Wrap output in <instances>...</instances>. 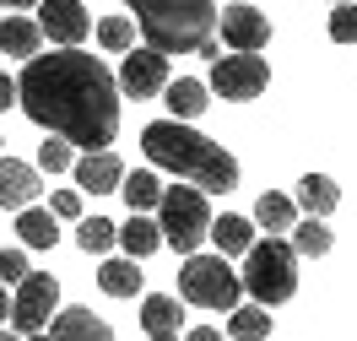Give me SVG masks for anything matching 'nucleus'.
Here are the masks:
<instances>
[{
  "instance_id": "nucleus-1",
  "label": "nucleus",
  "mask_w": 357,
  "mask_h": 341,
  "mask_svg": "<svg viewBox=\"0 0 357 341\" xmlns=\"http://www.w3.org/2000/svg\"><path fill=\"white\" fill-rule=\"evenodd\" d=\"M22 109L49 136H66L82 152H109L119 136V82L92 49H54L27 60L17 76Z\"/></svg>"
},
{
  "instance_id": "nucleus-2",
  "label": "nucleus",
  "mask_w": 357,
  "mask_h": 341,
  "mask_svg": "<svg viewBox=\"0 0 357 341\" xmlns=\"http://www.w3.org/2000/svg\"><path fill=\"white\" fill-rule=\"evenodd\" d=\"M141 152H146L152 168L195 184L206 195H227V190L238 184V158H233L227 146H217L211 136L190 130L184 119H157V125H146V130H141Z\"/></svg>"
},
{
  "instance_id": "nucleus-3",
  "label": "nucleus",
  "mask_w": 357,
  "mask_h": 341,
  "mask_svg": "<svg viewBox=\"0 0 357 341\" xmlns=\"http://www.w3.org/2000/svg\"><path fill=\"white\" fill-rule=\"evenodd\" d=\"M125 6L135 11L146 49L157 54H201L222 17L211 0H125Z\"/></svg>"
},
{
  "instance_id": "nucleus-4",
  "label": "nucleus",
  "mask_w": 357,
  "mask_h": 341,
  "mask_svg": "<svg viewBox=\"0 0 357 341\" xmlns=\"http://www.w3.org/2000/svg\"><path fill=\"white\" fill-rule=\"evenodd\" d=\"M244 293L260 309H276L298 293V250L287 238H255V250L244 255Z\"/></svg>"
},
{
  "instance_id": "nucleus-5",
  "label": "nucleus",
  "mask_w": 357,
  "mask_h": 341,
  "mask_svg": "<svg viewBox=\"0 0 357 341\" xmlns=\"http://www.w3.org/2000/svg\"><path fill=\"white\" fill-rule=\"evenodd\" d=\"M211 206H206V190L195 184H168L162 190V206H157V227H162V244L178 255H195L206 244V233H211Z\"/></svg>"
},
{
  "instance_id": "nucleus-6",
  "label": "nucleus",
  "mask_w": 357,
  "mask_h": 341,
  "mask_svg": "<svg viewBox=\"0 0 357 341\" xmlns=\"http://www.w3.org/2000/svg\"><path fill=\"white\" fill-rule=\"evenodd\" d=\"M178 293L184 303H195V309H238V298H244V276L227 266V255H184V266H178Z\"/></svg>"
},
{
  "instance_id": "nucleus-7",
  "label": "nucleus",
  "mask_w": 357,
  "mask_h": 341,
  "mask_svg": "<svg viewBox=\"0 0 357 341\" xmlns=\"http://www.w3.org/2000/svg\"><path fill=\"white\" fill-rule=\"evenodd\" d=\"M54 303H60V282L54 271H27L11 293V331L17 336H44L54 325Z\"/></svg>"
},
{
  "instance_id": "nucleus-8",
  "label": "nucleus",
  "mask_w": 357,
  "mask_h": 341,
  "mask_svg": "<svg viewBox=\"0 0 357 341\" xmlns=\"http://www.w3.org/2000/svg\"><path fill=\"white\" fill-rule=\"evenodd\" d=\"M271 82V66L266 54H227L211 66V92L227 98V103H249V98H260Z\"/></svg>"
},
{
  "instance_id": "nucleus-9",
  "label": "nucleus",
  "mask_w": 357,
  "mask_h": 341,
  "mask_svg": "<svg viewBox=\"0 0 357 341\" xmlns=\"http://www.w3.org/2000/svg\"><path fill=\"white\" fill-rule=\"evenodd\" d=\"M217 27H222V38L233 54H260V49L271 44V17L260 11V6H222V17H217Z\"/></svg>"
},
{
  "instance_id": "nucleus-10",
  "label": "nucleus",
  "mask_w": 357,
  "mask_h": 341,
  "mask_svg": "<svg viewBox=\"0 0 357 341\" xmlns=\"http://www.w3.org/2000/svg\"><path fill=\"white\" fill-rule=\"evenodd\" d=\"M38 27L54 49H82V38L92 33V17L82 0H44L38 6Z\"/></svg>"
},
{
  "instance_id": "nucleus-11",
  "label": "nucleus",
  "mask_w": 357,
  "mask_h": 341,
  "mask_svg": "<svg viewBox=\"0 0 357 341\" xmlns=\"http://www.w3.org/2000/svg\"><path fill=\"white\" fill-rule=\"evenodd\" d=\"M168 54H157V49H130L125 54V66H119V92L125 98H157V92H168Z\"/></svg>"
},
{
  "instance_id": "nucleus-12",
  "label": "nucleus",
  "mask_w": 357,
  "mask_h": 341,
  "mask_svg": "<svg viewBox=\"0 0 357 341\" xmlns=\"http://www.w3.org/2000/svg\"><path fill=\"white\" fill-rule=\"evenodd\" d=\"M44 195V179H38V168L33 162H17V158H0V206L11 211H27V206Z\"/></svg>"
},
{
  "instance_id": "nucleus-13",
  "label": "nucleus",
  "mask_w": 357,
  "mask_h": 341,
  "mask_svg": "<svg viewBox=\"0 0 357 341\" xmlns=\"http://www.w3.org/2000/svg\"><path fill=\"white\" fill-rule=\"evenodd\" d=\"M76 184L87 195H109V190L125 184V162L114 158V152H82L76 158Z\"/></svg>"
},
{
  "instance_id": "nucleus-14",
  "label": "nucleus",
  "mask_w": 357,
  "mask_h": 341,
  "mask_svg": "<svg viewBox=\"0 0 357 341\" xmlns=\"http://www.w3.org/2000/svg\"><path fill=\"white\" fill-rule=\"evenodd\" d=\"M141 331L152 341H178V331H184V303L168 298V293L141 298Z\"/></svg>"
},
{
  "instance_id": "nucleus-15",
  "label": "nucleus",
  "mask_w": 357,
  "mask_h": 341,
  "mask_svg": "<svg viewBox=\"0 0 357 341\" xmlns=\"http://www.w3.org/2000/svg\"><path fill=\"white\" fill-rule=\"evenodd\" d=\"M49 336L54 341H114V331H109V319H98L92 309H60Z\"/></svg>"
},
{
  "instance_id": "nucleus-16",
  "label": "nucleus",
  "mask_w": 357,
  "mask_h": 341,
  "mask_svg": "<svg viewBox=\"0 0 357 341\" xmlns=\"http://www.w3.org/2000/svg\"><path fill=\"white\" fill-rule=\"evenodd\" d=\"M255 227H266L271 238L292 233V227H298V201H292V195H282V190H266V195L255 201Z\"/></svg>"
},
{
  "instance_id": "nucleus-17",
  "label": "nucleus",
  "mask_w": 357,
  "mask_h": 341,
  "mask_svg": "<svg viewBox=\"0 0 357 341\" xmlns=\"http://www.w3.org/2000/svg\"><path fill=\"white\" fill-rule=\"evenodd\" d=\"M0 49H6L11 60H38L44 27L33 22V17H6V22H0Z\"/></svg>"
},
{
  "instance_id": "nucleus-18",
  "label": "nucleus",
  "mask_w": 357,
  "mask_h": 341,
  "mask_svg": "<svg viewBox=\"0 0 357 341\" xmlns=\"http://www.w3.org/2000/svg\"><path fill=\"white\" fill-rule=\"evenodd\" d=\"M335 206H341V184H335L331 174H303V179H298V211L331 217Z\"/></svg>"
},
{
  "instance_id": "nucleus-19",
  "label": "nucleus",
  "mask_w": 357,
  "mask_h": 341,
  "mask_svg": "<svg viewBox=\"0 0 357 341\" xmlns=\"http://www.w3.org/2000/svg\"><path fill=\"white\" fill-rule=\"evenodd\" d=\"M162 98H168L174 119H184V125H190V119H201V114H206L211 87H206V82H195V76H178V82H168V92H162Z\"/></svg>"
},
{
  "instance_id": "nucleus-20",
  "label": "nucleus",
  "mask_w": 357,
  "mask_h": 341,
  "mask_svg": "<svg viewBox=\"0 0 357 341\" xmlns=\"http://www.w3.org/2000/svg\"><path fill=\"white\" fill-rule=\"evenodd\" d=\"M211 244L222 255H249L255 250V217H238V211H222L211 222Z\"/></svg>"
},
{
  "instance_id": "nucleus-21",
  "label": "nucleus",
  "mask_w": 357,
  "mask_h": 341,
  "mask_svg": "<svg viewBox=\"0 0 357 341\" xmlns=\"http://www.w3.org/2000/svg\"><path fill=\"white\" fill-rule=\"evenodd\" d=\"M17 238H22L27 250H54V244H60V222H54V211H44V206L17 211Z\"/></svg>"
},
{
  "instance_id": "nucleus-22",
  "label": "nucleus",
  "mask_w": 357,
  "mask_h": 341,
  "mask_svg": "<svg viewBox=\"0 0 357 341\" xmlns=\"http://www.w3.org/2000/svg\"><path fill=\"white\" fill-rule=\"evenodd\" d=\"M98 287H103L109 298H135L141 293V260H130V255L103 260V266H98Z\"/></svg>"
},
{
  "instance_id": "nucleus-23",
  "label": "nucleus",
  "mask_w": 357,
  "mask_h": 341,
  "mask_svg": "<svg viewBox=\"0 0 357 341\" xmlns=\"http://www.w3.org/2000/svg\"><path fill=\"white\" fill-rule=\"evenodd\" d=\"M119 190H125V206H130L135 217H146V211H157V206H162V190H168V184L157 179L152 168H135V174H125V184H119Z\"/></svg>"
},
{
  "instance_id": "nucleus-24",
  "label": "nucleus",
  "mask_w": 357,
  "mask_h": 341,
  "mask_svg": "<svg viewBox=\"0 0 357 341\" xmlns=\"http://www.w3.org/2000/svg\"><path fill=\"white\" fill-rule=\"evenodd\" d=\"M119 250L130 255V260H146L152 250H162V227L152 217H130V222H119Z\"/></svg>"
},
{
  "instance_id": "nucleus-25",
  "label": "nucleus",
  "mask_w": 357,
  "mask_h": 341,
  "mask_svg": "<svg viewBox=\"0 0 357 341\" xmlns=\"http://www.w3.org/2000/svg\"><path fill=\"white\" fill-rule=\"evenodd\" d=\"M227 336H233V341H266L271 336V309H260V303H238V309L227 315Z\"/></svg>"
},
{
  "instance_id": "nucleus-26",
  "label": "nucleus",
  "mask_w": 357,
  "mask_h": 341,
  "mask_svg": "<svg viewBox=\"0 0 357 341\" xmlns=\"http://www.w3.org/2000/svg\"><path fill=\"white\" fill-rule=\"evenodd\" d=\"M76 244L87 255H109L114 244H119V227L109 222V217H82V227H76Z\"/></svg>"
},
{
  "instance_id": "nucleus-27",
  "label": "nucleus",
  "mask_w": 357,
  "mask_h": 341,
  "mask_svg": "<svg viewBox=\"0 0 357 341\" xmlns=\"http://www.w3.org/2000/svg\"><path fill=\"white\" fill-rule=\"evenodd\" d=\"M335 238L331 227H325V217H298V227H292V250L298 255H325Z\"/></svg>"
},
{
  "instance_id": "nucleus-28",
  "label": "nucleus",
  "mask_w": 357,
  "mask_h": 341,
  "mask_svg": "<svg viewBox=\"0 0 357 341\" xmlns=\"http://www.w3.org/2000/svg\"><path fill=\"white\" fill-rule=\"evenodd\" d=\"M135 33H141V27H135L130 17H103V22H98V44L130 54V49H135Z\"/></svg>"
},
{
  "instance_id": "nucleus-29",
  "label": "nucleus",
  "mask_w": 357,
  "mask_h": 341,
  "mask_svg": "<svg viewBox=\"0 0 357 341\" xmlns=\"http://www.w3.org/2000/svg\"><path fill=\"white\" fill-rule=\"evenodd\" d=\"M38 168H44V174H66V168H76V146H70L66 136H49L44 146H38Z\"/></svg>"
},
{
  "instance_id": "nucleus-30",
  "label": "nucleus",
  "mask_w": 357,
  "mask_h": 341,
  "mask_svg": "<svg viewBox=\"0 0 357 341\" xmlns=\"http://www.w3.org/2000/svg\"><path fill=\"white\" fill-rule=\"evenodd\" d=\"M331 38L335 44H357V6H335L331 11Z\"/></svg>"
},
{
  "instance_id": "nucleus-31",
  "label": "nucleus",
  "mask_w": 357,
  "mask_h": 341,
  "mask_svg": "<svg viewBox=\"0 0 357 341\" xmlns=\"http://www.w3.org/2000/svg\"><path fill=\"white\" fill-rule=\"evenodd\" d=\"M27 271H33V266H27V250H0V282H11V287H17Z\"/></svg>"
},
{
  "instance_id": "nucleus-32",
  "label": "nucleus",
  "mask_w": 357,
  "mask_h": 341,
  "mask_svg": "<svg viewBox=\"0 0 357 341\" xmlns=\"http://www.w3.org/2000/svg\"><path fill=\"white\" fill-rule=\"evenodd\" d=\"M49 211L76 222V217H82V190H54V206H49Z\"/></svg>"
},
{
  "instance_id": "nucleus-33",
  "label": "nucleus",
  "mask_w": 357,
  "mask_h": 341,
  "mask_svg": "<svg viewBox=\"0 0 357 341\" xmlns=\"http://www.w3.org/2000/svg\"><path fill=\"white\" fill-rule=\"evenodd\" d=\"M11 103H22V87L11 76H0V109H11Z\"/></svg>"
},
{
  "instance_id": "nucleus-34",
  "label": "nucleus",
  "mask_w": 357,
  "mask_h": 341,
  "mask_svg": "<svg viewBox=\"0 0 357 341\" xmlns=\"http://www.w3.org/2000/svg\"><path fill=\"white\" fill-rule=\"evenodd\" d=\"M184 341H227L222 331H211V325H195V331H184Z\"/></svg>"
},
{
  "instance_id": "nucleus-35",
  "label": "nucleus",
  "mask_w": 357,
  "mask_h": 341,
  "mask_svg": "<svg viewBox=\"0 0 357 341\" xmlns=\"http://www.w3.org/2000/svg\"><path fill=\"white\" fill-rule=\"evenodd\" d=\"M0 6H6V17H22L27 6H44V0H0Z\"/></svg>"
},
{
  "instance_id": "nucleus-36",
  "label": "nucleus",
  "mask_w": 357,
  "mask_h": 341,
  "mask_svg": "<svg viewBox=\"0 0 357 341\" xmlns=\"http://www.w3.org/2000/svg\"><path fill=\"white\" fill-rule=\"evenodd\" d=\"M11 319V293H6V282H0V325Z\"/></svg>"
},
{
  "instance_id": "nucleus-37",
  "label": "nucleus",
  "mask_w": 357,
  "mask_h": 341,
  "mask_svg": "<svg viewBox=\"0 0 357 341\" xmlns=\"http://www.w3.org/2000/svg\"><path fill=\"white\" fill-rule=\"evenodd\" d=\"M0 341H27V336H11V331H0Z\"/></svg>"
},
{
  "instance_id": "nucleus-38",
  "label": "nucleus",
  "mask_w": 357,
  "mask_h": 341,
  "mask_svg": "<svg viewBox=\"0 0 357 341\" xmlns=\"http://www.w3.org/2000/svg\"><path fill=\"white\" fill-rule=\"evenodd\" d=\"M331 6H357V0H331Z\"/></svg>"
},
{
  "instance_id": "nucleus-39",
  "label": "nucleus",
  "mask_w": 357,
  "mask_h": 341,
  "mask_svg": "<svg viewBox=\"0 0 357 341\" xmlns=\"http://www.w3.org/2000/svg\"><path fill=\"white\" fill-rule=\"evenodd\" d=\"M27 341H54V336H27Z\"/></svg>"
}]
</instances>
